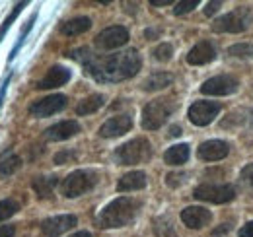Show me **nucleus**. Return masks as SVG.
Instances as JSON below:
<instances>
[{
    "label": "nucleus",
    "mask_w": 253,
    "mask_h": 237,
    "mask_svg": "<svg viewBox=\"0 0 253 237\" xmlns=\"http://www.w3.org/2000/svg\"><path fill=\"white\" fill-rule=\"evenodd\" d=\"M216 59V51L212 47L211 41H201L197 43L187 55V62L195 64V66H201V64H209L211 60Z\"/></svg>",
    "instance_id": "a211bd4d"
},
{
    "label": "nucleus",
    "mask_w": 253,
    "mask_h": 237,
    "mask_svg": "<svg viewBox=\"0 0 253 237\" xmlns=\"http://www.w3.org/2000/svg\"><path fill=\"white\" fill-rule=\"evenodd\" d=\"M18 210H20V204H18L14 198H4V200H0V222L12 218Z\"/></svg>",
    "instance_id": "bb28decb"
},
{
    "label": "nucleus",
    "mask_w": 253,
    "mask_h": 237,
    "mask_svg": "<svg viewBox=\"0 0 253 237\" xmlns=\"http://www.w3.org/2000/svg\"><path fill=\"white\" fill-rule=\"evenodd\" d=\"M66 101H68L66 95L55 93V95H49V97H43V99L33 101L32 105H30V113L37 118L51 117V115L63 111L64 107H66Z\"/></svg>",
    "instance_id": "6e6552de"
},
{
    "label": "nucleus",
    "mask_w": 253,
    "mask_h": 237,
    "mask_svg": "<svg viewBox=\"0 0 253 237\" xmlns=\"http://www.w3.org/2000/svg\"><path fill=\"white\" fill-rule=\"evenodd\" d=\"M220 113V105L214 101H195L189 107V120L195 126H207Z\"/></svg>",
    "instance_id": "9d476101"
},
{
    "label": "nucleus",
    "mask_w": 253,
    "mask_h": 237,
    "mask_svg": "<svg viewBox=\"0 0 253 237\" xmlns=\"http://www.w3.org/2000/svg\"><path fill=\"white\" fill-rule=\"evenodd\" d=\"M22 167V158L16 154H6L0 159V177H10Z\"/></svg>",
    "instance_id": "393cba45"
},
{
    "label": "nucleus",
    "mask_w": 253,
    "mask_h": 237,
    "mask_svg": "<svg viewBox=\"0 0 253 237\" xmlns=\"http://www.w3.org/2000/svg\"><path fill=\"white\" fill-rule=\"evenodd\" d=\"M76 216L72 214H63V216H53L41 222V232L47 237H59L66 234L68 230H72L76 226Z\"/></svg>",
    "instance_id": "9b49d317"
},
{
    "label": "nucleus",
    "mask_w": 253,
    "mask_h": 237,
    "mask_svg": "<svg viewBox=\"0 0 253 237\" xmlns=\"http://www.w3.org/2000/svg\"><path fill=\"white\" fill-rule=\"evenodd\" d=\"M103 101H105V97L99 95V93H94V95L82 99V101L76 105V115H80V117H82V115H92L99 107H103Z\"/></svg>",
    "instance_id": "b1692460"
},
{
    "label": "nucleus",
    "mask_w": 253,
    "mask_h": 237,
    "mask_svg": "<svg viewBox=\"0 0 253 237\" xmlns=\"http://www.w3.org/2000/svg\"><path fill=\"white\" fill-rule=\"evenodd\" d=\"M97 183V173L92 169H76L63 181L61 191L66 198H76L88 191H92Z\"/></svg>",
    "instance_id": "20e7f679"
},
{
    "label": "nucleus",
    "mask_w": 253,
    "mask_h": 237,
    "mask_svg": "<svg viewBox=\"0 0 253 237\" xmlns=\"http://www.w3.org/2000/svg\"><path fill=\"white\" fill-rule=\"evenodd\" d=\"M240 183L253 193V163L246 165V167L242 169V173H240Z\"/></svg>",
    "instance_id": "7c9ffc66"
},
{
    "label": "nucleus",
    "mask_w": 253,
    "mask_h": 237,
    "mask_svg": "<svg viewBox=\"0 0 253 237\" xmlns=\"http://www.w3.org/2000/svg\"><path fill=\"white\" fill-rule=\"evenodd\" d=\"M8 82H10V76L6 78V82L2 84V88H0V109H2V103H4V97H6V89H8Z\"/></svg>",
    "instance_id": "58836bf2"
},
{
    "label": "nucleus",
    "mask_w": 253,
    "mask_h": 237,
    "mask_svg": "<svg viewBox=\"0 0 253 237\" xmlns=\"http://www.w3.org/2000/svg\"><path fill=\"white\" fill-rule=\"evenodd\" d=\"M197 4H199V0H183V2H177L175 8H173V14H175V16H183V14L191 12L193 8H197Z\"/></svg>",
    "instance_id": "2f4dec72"
},
{
    "label": "nucleus",
    "mask_w": 253,
    "mask_h": 237,
    "mask_svg": "<svg viewBox=\"0 0 253 237\" xmlns=\"http://www.w3.org/2000/svg\"><path fill=\"white\" fill-rule=\"evenodd\" d=\"M185 173H169L168 177H166V183L171 187V189H175V187H179V185H183L185 183Z\"/></svg>",
    "instance_id": "72a5a7b5"
},
{
    "label": "nucleus",
    "mask_w": 253,
    "mask_h": 237,
    "mask_svg": "<svg viewBox=\"0 0 253 237\" xmlns=\"http://www.w3.org/2000/svg\"><path fill=\"white\" fill-rule=\"evenodd\" d=\"M26 4H28V2H18V4L14 6V10H12V14H10V16H8L6 20H4V24L0 26V41H2V37H4V33H6V31L10 30V26H12V22H14L16 18H18V14H20V12H22V10L26 8Z\"/></svg>",
    "instance_id": "c85d7f7f"
},
{
    "label": "nucleus",
    "mask_w": 253,
    "mask_h": 237,
    "mask_svg": "<svg viewBox=\"0 0 253 237\" xmlns=\"http://www.w3.org/2000/svg\"><path fill=\"white\" fill-rule=\"evenodd\" d=\"M240 86V82L234 78V76H214L211 80H207L203 86H201V91L205 95H230L234 93Z\"/></svg>",
    "instance_id": "f8f14e48"
},
{
    "label": "nucleus",
    "mask_w": 253,
    "mask_h": 237,
    "mask_svg": "<svg viewBox=\"0 0 253 237\" xmlns=\"http://www.w3.org/2000/svg\"><path fill=\"white\" fill-rule=\"evenodd\" d=\"M70 237H92L90 232H78V234H72Z\"/></svg>",
    "instance_id": "37998d69"
},
{
    "label": "nucleus",
    "mask_w": 253,
    "mask_h": 237,
    "mask_svg": "<svg viewBox=\"0 0 253 237\" xmlns=\"http://www.w3.org/2000/svg\"><path fill=\"white\" fill-rule=\"evenodd\" d=\"M248 24H250V12L246 8H238V10L218 18L212 24V31H216V33H242V31L248 30Z\"/></svg>",
    "instance_id": "0eeeda50"
},
{
    "label": "nucleus",
    "mask_w": 253,
    "mask_h": 237,
    "mask_svg": "<svg viewBox=\"0 0 253 237\" xmlns=\"http://www.w3.org/2000/svg\"><path fill=\"white\" fill-rule=\"evenodd\" d=\"M228 55H232L236 59H253V45H248V43L232 45L228 49Z\"/></svg>",
    "instance_id": "cd10ccee"
},
{
    "label": "nucleus",
    "mask_w": 253,
    "mask_h": 237,
    "mask_svg": "<svg viewBox=\"0 0 253 237\" xmlns=\"http://www.w3.org/2000/svg\"><path fill=\"white\" fill-rule=\"evenodd\" d=\"M193 197L197 200H203V202H212V204H224V202H230L234 200L236 197V189L232 185H199L195 191H193Z\"/></svg>",
    "instance_id": "423d86ee"
},
{
    "label": "nucleus",
    "mask_w": 253,
    "mask_h": 237,
    "mask_svg": "<svg viewBox=\"0 0 253 237\" xmlns=\"http://www.w3.org/2000/svg\"><path fill=\"white\" fill-rule=\"evenodd\" d=\"M80 132V124L76 120H61L53 126H49L45 130V136L47 140H53V142H61V140H68L72 138L74 134Z\"/></svg>",
    "instance_id": "2eb2a0df"
},
{
    "label": "nucleus",
    "mask_w": 253,
    "mask_h": 237,
    "mask_svg": "<svg viewBox=\"0 0 253 237\" xmlns=\"http://www.w3.org/2000/svg\"><path fill=\"white\" fill-rule=\"evenodd\" d=\"M126 41H128V31L123 26H111L95 37V47L101 51H111L126 45Z\"/></svg>",
    "instance_id": "1a4fd4ad"
},
{
    "label": "nucleus",
    "mask_w": 253,
    "mask_h": 237,
    "mask_svg": "<svg viewBox=\"0 0 253 237\" xmlns=\"http://www.w3.org/2000/svg\"><path fill=\"white\" fill-rule=\"evenodd\" d=\"M16 228L14 226H0V237H14Z\"/></svg>",
    "instance_id": "e433bc0d"
},
{
    "label": "nucleus",
    "mask_w": 253,
    "mask_h": 237,
    "mask_svg": "<svg viewBox=\"0 0 253 237\" xmlns=\"http://www.w3.org/2000/svg\"><path fill=\"white\" fill-rule=\"evenodd\" d=\"M152 158V146L146 138H134L128 140L123 146L115 150V159L119 165H134L144 163Z\"/></svg>",
    "instance_id": "7ed1b4c3"
},
{
    "label": "nucleus",
    "mask_w": 253,
    "mask_h": 237,
    "mask_svg": "<svg viewBox=\"0 0 253 237\" xmlns=\"http://www.w3.org/2000/svg\"><path fill=\"white\" fill-rule=\"evenodd\" d=\"M57 185H59V179L55 175L53 177H35L32 183L33 191H35V195L39 198H51V195H53Z\"/></svg>",
    "instance_id": "412c9836"
},
{
    "label": "nucleus",
    "mask_w": 253,
    "mask_h": 237,
    "mask_svg": "<svg viewBox=\"0 0 253 237\" xmlns=\"http://www.w3.org/2000/svg\"><path fill=\"white\" fill-rule=\"evenodd\" d=\"M140 202L130 198V197H119L111 200L107 206L97 214V226L103 230H113V228H125L128 226L136 214H138Z\"/></svg>",
    "instance_id": "f03ea898"
},
{
    "label": "nucleus",
    "mask_w": 253,
    "mask_h": 237,
    "mask_svg": "<svg viewBox=\"0 0 253 237\" xmlns=\"http://www.w3.org/2000/svg\"><path fill=\"white\" fill-rule=\"evenodd\" d=\"M230 152V146L222 140H207L199 146V158L205 161H218L224 159Z\"/></svg>",
    "instance_id": "f3484780"
},
{
    "label": "nucleus",
    "mask_w": 253,
    "mask_h": 237,
    "mask_svg": "<svg viewBox=\"0 0 253 237\" xmlns=\"http://www.w3.org/2000/svg\"><path fill=\"white\" fill-rule=\"evenodd\" d=\"M171 113H173V103L171 101H166V99L150 101L142 109V128H146V130H158Z\"/></svg>",
    "instance_id": "39448f33"
},
{
    "label": "nucleus",
    "mask_w": 253,
    "mask_h": 237,
    "mask_svg": "<svg viewBox=\"0 0 253 237\" xmlns=\"http://www.w3.org/2000/svg\"><path fill=\"white\" fill-rule=\"evenodd\" d=\"M92 28V20L90 18H74V20H68L61 26V33L68 35V37H76V35H82Z\"/></svg>",
    "instance_id": "aec40b11"
},
{
    "label": "nucleus",
    "mask_w": 253,
    "mask_h": 237,
    "mask_svg": "<svg viewBox=\"0 0 253 237\" xmlns=\"http://www.w3.org/2000/svg\"><path fill=\"white\" fill-rule=\"evenodd\" d=\"M68 57L78 60L95 82H101V84L128 80L142 66L140 55L134 49H128L117 55H109V57H97L90 49H76V51H70Z\"/></svg>",
    "instance_id": "f257e3e1"
},
{
    "label": "nucleus",
    "mask_w": 253,
    "mask_h": 237,
    "mask_svg": "<svg viewBox=\"0 0 253 237\" xmlns=\"http://www.w3.org/2000/svg\"><path fill=\"white\" fill-rule=\"evenodd\" d=\"M212 220V214L203 206H187L181 212V222L191 230H201Z\"/></svg>",
    "instance_id": "4468645a"
},
{
    "label": "nucleus",
    "mask_w": 253,
    "mask_h": 237,
    "mask_svg": "<svg viewBox=\"0 0 253 237\" xmlns=\"http://www.w3.org/2000/svg\"><path fill=\"white\" fill-rule=\"evenodd\" d=\"M154 232H156L158 237H177L171 222H169V218H164V216L154 220Z\"/></svg>",
    "instance_id": "a878e982"
},
{
    "label": "nucleus",
    "mask_w": 253,
    "mask_h": 237,
    "mask_svg": "<svg viewBox=\"0 0 253 237\" xmlns=\"http://www.w3.org/2000/svg\"><path fill=\"white\" fill-rule=\"evenodd\" d=\"M189 159V146L187 144H175L164 154V161L168 165H181Z\"/></svg>",
    "instance_id": "4be33fe9"
},
{
    "label": "nucleus",
    "mask_w": 253,
    "mask_h": 237,
    "mask_svg": "<svg viewBox=\"0 0 253 237\" xmlns=\"http://www.w3.org/2000/svg\"><path fill=\"white\" fill-rule=\"evenodd\" d=\"M181 134V126H171L169 128V136H179Z\"/></svg>",
    "instance_id": "79ce46f5"
},
{
    "label": "nucleus",
    "mask_w": 253,
    "mask_h": 237,
    "mask_svg": "<svg viewBox=\"0 0 253 237\" xmlns=\"http://www.w3.org/2000/svg\"><path fill=\"white\" fill-rule=\"evenodd\" d=\"M220 6H222V2H218V0H216V2H209L207 8H205V16H212L214 12H218Z\"/></svg>",
    "instance_id": "c9c22d12"
},
{
    "label": "nucleus",
    "mask_w": 253,
    "mask_h": 237,
    "mask_svg": "<svg viewBox=\"0 0 253 237\" xmlns=\"http://www.w3.org/2000/svg\"><path fill=\"white\" fill-rule=\"evenodd\" d=\"M171 82H173V76L171 74H168V72H156V74H152L150 78L144 80L142 89L144 91H158V89L168 88Z\"/></svg>",
    "instance_id": "5701e85b"
},
{
    "label": "nucleus",
    "mask_w": 253,
    "mask_h": 237,
    "mask_svg": "<svg viewBox=\"0 0 253 237\" xmlns=\"http://www.w3.org/2000/svg\"><path fill=\"white\" fill-rule=\"evenodd\" d=\"M173 0H150L152 6H169Z\"/></svg>",
    "instance_id": "a19ab883"
},
{
    "label": "nucleus",
    "mask_w": 253,
    "mask_h": 237,
    "mask_svg": "<svg viewBox=\"0 0 253 237\" xmlns=\"http://www.w3.org/2000/svg\"><path fill=\"white\" fill-rule=\"evenodd\" d=\"M173 55V47L169 43H162L154 49V59L160 60V62H168Z\"/></svg>",
    "instance_id": "c756f323"
},
{
    "label": "nucleus",
    "mask_w": 253,
    "mask_h": 237,
    "mask_svg": "<svg viewBox=\"0 0 253 237\" xmlns=\"http://www.w3.org/2000/svg\"><path fill=\"white\" fill-rule=\"evenodd\" d=\"M74 158H76L74 152H59V154L55 156V163H57V165H63V163L70 161V159H74Z\"/></svg>",
    "instance_id": "f704fd0d"
},
{
    "label": "nucleus",
    "mask_w": 253,
    "mask_h": 237,
    "mask_svg": "<svg viewBox=\"0 0 253 237\" xmlns=\"http://www.w3.org/2000/svg\"><path fill=\"white\" fill-rule=\"evenodd\" d=\"M132 126V117L130 115H119V117H111L105 120L99 128V136L103 138H115V136H123L130 130Z\"/></svg>",
    "instance_id": "ddd939ff"
},
{
    "label": "nucleus",
    "mask_w": 253,
    "mask_h": 237,
    "mask_svg": "<svg viewBox=\"0 0 253 237\" xmlns=\"http://www.w3.org/2000/svg\"><path fill=\"white\" fill-rule=\"evenodd\" d=\"M68 80H70V70H68V68H64V66H53V68H49V72L37 82L35 88L53 89V88H59V86H64Z\"/></svg>",
    "instance_id": "dca6fc26"
},
{
    "label": "nucleus",
    "mask_w": 253,
    "mask_h": 237,
    "mask_svg": "<svg viewBox=\"0 0 253 237\" xmlns=\"http://www.w3.org/2000/svg\"><path fill=\"white\" fill-rule=\"evenodd\" d=\"M230 228H232L230 224H222V226H220V228H218V230H214V232H212V236H214V237L222 236L224 232H230Z\"/></svg>",
    "instance_id": "ea45409f"
},
{
    "label": "nucleus",
    "mask_w": 253,
    "mask_h": 237,
    "mask_svg": "<svg viewBox=\"0 0 253 237\" xmlns=\"http://www.w3.org/2000/svg\"><path fill=\"white\" fill-rule=\"evenodd\" d=\"M240 237H253V222H248V224L240 230Z\"/></svg>",
    "instance_id": "4c0bfd02"
},
{
    "label": "nucleus",
    "mask_w": 253,
    "mask_h": 237,
    "mask_svg": "<svg viewBox=\"0 0 253 237\" xmlns=\"http://www.w3.org/2000/svg\"><path fill=\"white\" fill-rule=\"evenodd\" d=\"M144 35H146V37H154V35H156V31L148 30V31H146V33H144Z\"/></svg>",
    "instance_id": "c03bdc74"
},
{
    "label": "nucleus",
    "mask_w": 253,
    "mask_h": 237,
    "mask_svg": "<svg viewBox=\"0 0 253 237\" xmlns=\"http://www.w3.org/2000/svg\"><path fill=\"white\" fill-rule=\"evenodd\" d=\"M146 183H148V177H146L144 171H130V173H126V175H123V177L119 179L117 191H119V193L140 191V189L146 187Z\"/></svg>",
    "instance_id": "6ab92c4d"
},
{
    "label": "nucleus",
    "mask_w": 253,
    "mask_h": 237,
    "mask_svg": "<svg viewBox=\"0 0 253 237\" xmlns=\"http://www.w3.org/2000/svg\"><path fill=\"white\" fill-rule=\"evenodd\" d=\"M35 18H37V14H33L32 18L28 20V24H26V28H24V31L20 33V39H18V43H16V47L12 49V55H10V60L16 57V53H18V49L22 47V43H24V39H26V35H28V31L32 30V26H33V22H35Z\"/></svg>",
    "instance_id": "473e14b6"
}]
</instances>
